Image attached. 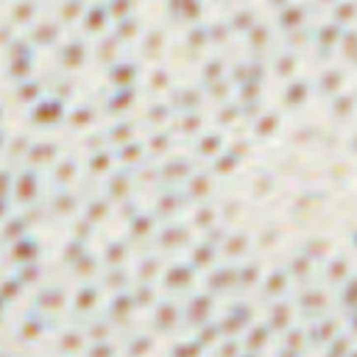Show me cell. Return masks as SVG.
<instances>
[{
  "label": "cell",
  "instance_id": "obj_10",
  "mask_svg": "<svg viewBox=\"0 0 357 357\" xmlns=\"http://www.w3.org/2000/svg\"><path fill=\"white\" fill-rule=\"evenodd\" d=\"M61 304H64V296H61L59 290H48L39 296V307H42L45 313H59Z\"/></svg>",
  "mask_w": 357,
  "mask_h": 357
},
{
  "label": "cell",
  "instance_id": "obj_4",
  "mask_svg": "<svg viewBox=\"0 0 357 357\" xmlns=\"http://www.w3.org/2000/svg\"><path fill=\"white\" fill-rule=\"evenodd\" d=\"M338 330H340L338 321H335V318H327V321L315 324L313 330H310V335H307V338L313 340V343H327L332 335H338Z\"/></svg>",
  "mask_w": 357,
  "mask_h": 357
},
{
  "label": "cell",
  "instance_id": "obj_36",
  "mask_svg": "<svg viewBox=\"0 0 357 357\" xmlns=\"http://www.w3.org/2000/svg\"><path fill=\"white\" fill-rule=\"evenodd\" d=\"M154 268H157L154 262H145V271H142V274H145V276H151V274H154Z\"/></svg>",
  "mask_w": 357,
  "mask_h": 357
},
{
  "label": "cell",
  "instance_id": "obj_22",
  "mask_svg": "<svg viewBox=\"0 0 357 357\" xmlns=\"http://www.w3.org/2000/svg\"><path fill=\"white\" fill-rule=\"evenodd\" d=\"M17 290H20V282H14V279H11V282H3V285H0V299H14Z\"/></svg>",
  "mask_w": 357,
  "mask_h": 357
},
{
  "label": "cell",
  "instance_id": "obj_1",
  "mask_svg": "<svg viewBox=\"0 0 357 357\" xmlns=\"http://www.w3.org/2000/svg\"><path fill=\"white\" fill-rule=\"evenodd\" d=\"M268 340H271V327L268 324H260V327H254L243 338V349L246 352H260V349L268 346Z\"/></svg>",
  "mask_w": 357,
  "mask_h": 357
},
{
  "label": "cell",
  "instance_id": "obj_11",
  "mask_svg": "<svg viewBox=\"0 0 357 357\" xmlns=\"http://www.w3.org/2000/svg\"><path fill=\"white\" fill-rule=\"evenodd\" d=\"M95 302H98V290L84 288V290H79V296H76V310H79V313H87V310L95 307Z\"/></svg>",
  "mask_w": 357,
  "mask_h": 357
},
{
  "label": "cell",
  "instance_id": "obj_37",
  "mask_svg": "<svg viewBox=\"0 0 357 357\" xmlns=\"http://www.w3.org/2000/svg\"><path fill=\"white\" fill-rule=\"evenodd\" d=\"M0 315H3V299H0Z\"/></svg>",
  "mask_w": 357,
  "mask_h": 357
},
{
  "label": "cell",
  "instance_id": "obj_23",
  "mask_svg": "<svg viewBox=\"0 0 357 357\" xmlns=\"http://www.w3.org/2000/svg\"><path fill=\"white\" fill-rule=\"evenodd\" d=\"M282 288H285V276H282V274H276V276H271L268 282H265V293H279Z\"/></svg>",
  "mask_w": 357,
  "mask_h": 357
},
{
  "label": "cell",
  "instance_id": "obj_14",
  "mask_svg": "<svg viewBox=\"0 0 357 357\" xmlns=\"http://www.w3.org/2000/svg\"><path fill=\"white\" fill-rule=\"evenodd\" d=\"M154 349V340H151V335H137V338H131L129 343V355H145V352H151Z\"/></svg>",
  "mask_w": 357,
  "mask_h": 357
},
{
  "label": "cell",
  "instance_id": "obj_30",
  "mask_svg": "<svg viewBox=\"0 0 357 357\" xmlns=\"http://www.w3.org/2000/svg\"><path fill=\"white\" fill-rule=\"evenodd\" d=\"M79 56H81L79 48H70V51H67V61H79Z\"/></svg>",
  "mask_w": 357,
  "mask_h": 357
},
{
  "label": "cell",
  "instance_id": "obj_32",
  "mask_svg": "<svg viewBox=\"0 0 357 357\" xmlns=\"http://www.w3.org/2000/svg\"><path fill=\"white\" fill-rule=\"evenodd\" d=\"M293 268H296L299 274H304V271H307V262L304 260H296V262H293Z\"/></svg>",
  "mask_w": 357,
  "mask_h": 357
},
{
  "label": "cell",
  "instance_id": "obj_6",
  "mask_svg": "<svg viewBox=\"0 0 357 357\" xmlns=\"http://www.w3.org/2000/svg\"><path fill=\"white\" fill-rule=\"evenodd\" d=\"M176 321H179V310L173 304H162L157 310V315H154V324H157L159 330H170Z\"/></svg>",
  "mask_w": 357,
  "mask_h": 357
},
{
  "label": "cell",
  "instance_id": "obj_2",
  "mask_svg": "<svg viewBox=\"0 0 357 357\" xmlns=\"http://www.w3.org/2000/svg\"><path fill=\"white\" fill-rule=\"evenodd\" d=\"M209 310H212V299H209V296L192 299L190 307H187V321H190V324H204L209 318Z\"/></svg>",
  "mask_w": 357,
  "mask_h": 357
},
{
  "label": "cell",
  "instance_id": "obj_3",
  "mask_svg": "<svg viewBox=\"0 0 357 357\" xmlns=\"http://www.w3.org/2000/svg\"><path fill=\"white\" fill-rule=\"evenodd\" d=\"M42 330H45L42 318H39V315H28L26 321L20 324L17 338L26 340V343H31V340H39V338H42Z\"/></svg>",
  "mask_w": 357,
  "mask_h": 357
},
{
  "label": "cell",
  "instance_id": "obj_31",
  "mask_svg": "<svg viewBox=\"0 0 357 357\" xmlns=\"http://www.w3.org/2000/svg\"><path fill=\"white\" fill-rule=\"evenodd\" d=\"M195 260H198V262H207V260H209V251H207V248H201V251H195Z\"/></svg>",
  "mask_w": 357,
  "mask_h": 357
},
{
  "label": "cell",
  "instance_id": "obj_21",
  "mask_svg": "<svg viewBox=\"0 0 357 357\" xmlns=\"http://www.w3.org/2000/svg\"><path fill=\"white\" fill-rule=\"evenodd\" d=\"M232 315H235L237 321H240V324L246 327V324L251 321V307H248V304H237L235 310H232Z\"/></svg>",
  "mask_w": 357,
  "mask_h": 357
},
{
  "label": "cell",
  "instance_id": "obj_27",
  "mask_svg": "<svg viewBox=\"0 0 357 357\" xmlns=\"http://www.w3.org/2000/svg\"><path fill=\"white\" fill-rule=\"evenodd\" d=\"M343 302H346V307L355 304V285H346V293H343Z\"/></svg>",
  "mask_w": 357,
  "mask_h": 357
},
{
  "label": "cell",
  "instance_id": "obj_17",
  "mask_svg": "<svg viewBox=\"0 0 357 357\" xmlns=\"http://www.w3.org/2000/svg\"><path fill=\"white\" fill-rule=\"evenodd\" d=\"M302 304L310 310V313H318L324 304H327V299H324V293H318V290H313V293H304V299H302Z\"/></svg>",
  "mask_w": 357,
  "mask_h": 357
},
{
  "label": "cell",
  "instance_id": "obj_18",
  "mask_svg": "<svg viewBox=\"0 0 357 357\" xmlns=\"http://www.w3.org/2000/svg\"><path fill=\"white\" fill-rule=\"evenodd\" d=\"M226 340H220V346H218V355H237L240 349H243V343L235 338V335H223Z\"/></svg>",
  "mask_w": 357,
  "mask_h": 357
},
{
  "label": "cell",
  "instance_id": "obj_15",
  "mask_svg": "<svg viewBox=\"0 0 357 357\" xmlns=\"http://www.w3.org/2000/svg\"><path fill=\"white\" fill-rule=\"evenodd\" d=\"M218 332H220V330H218V327H215V324H204V327H201V330H198V335H195V340H198L201 346L207 349L209 343H215V340L220 338Z\"/></svg>",
  "mask_w": 357,
  "mask_h": 357
},
{
  "label": "cell",
  "instance_id": "obj_25",
  "mask_svg": "<svg viewBox=\"0 0 357 357\" xmlns=\"http://www.w3.org/2000/svg\"><path fill=\"white\" fill-rule=\"evenodd\" d=\"M134 302H139V304H148L151 302V288H139V293H137V299Z\"/></svg>",
  "mask_w": 357,
  "mask_h": 357
},
{
  "label": "cell",
  "instance_id": "obj_7",
  "mask_svg": "<svg viewBox=\"0 0 357 357\" xmlns=\"http://www.w3.org/2000/svg\"><path fill=\"white\" fill-rule=\"evenodd\" d=\"M56 349L59 352H81L84 349V335H79V332H64V335H59Z\"/></svg>",
  "mask_w": 357,
  "mask_h": 357
},
{
  "label": "cell",
  "instance_id": "obj_5",
  "mask_svg": "<svg viewBox=\"0 0 357 357\" xmlns=\"http://www.w3.org/2000/svg\"><path fill=\"white\" fill-rule=\"evenodd\" d=\"M355 349V340H352V335H332L330 340H327V355H332V357H343V355H349Z\"/></svg>",
  "mask_w": 357,
  "mask_h": 357
},
{
  "label": "cell",
  "instance_id": "obj_35",
  "mask_svg": "<svg viewBox=\"0 0 357 357\" xmlns=\"http://www.w3.org/2000/svg\"><path fill=\"white\" fill-rule=\"evenodd\" d=\"M109 260H120V248H109Z\"/></svg>",
  "mask_w": 357,
  "mask_h": 357
},
{
  "label": "cell",
  "instance_id": "obj_12",
  "mask_svg": "<svg viewBox=\"0 0 357 357\" xmlns=\"http://www.w3.org/2000/svg\"><path fill=\"white\" fill-rule=\"evenodd\" d=\"M131 310H134V299L131 296H117L112 302V307H109V313H112L114 318H126Z\"/></svg>",
  "mask_w": 357,
  "mask_h": 357
},
{
  "label": "cell",
  "instance_id": "obj_28",
  "mask_svg": "<svg viewBox=\"0 0 357 357\" xmlns=\"http://www.w3.org/2000/svg\"><path fill=\"white\" fill-rule=\"evenodd\" d=\"M34 251L31 248V243H20V248H17V257H28V254Z\"/></svg>",
  "mask_w": 357,
  "mask_h": 357
},
{
  "label": "cell",
  "instance_id": "obj_16",
  "mask_svg": "<svg viewBox=\"0 0 357 357\" xmlns=\"http://www.w3.org/2000/svg\"><path fill=\"white\" fill-rule=\"evenodd\" d=\"M87 352H89V357H101V355H114V352H117V346H114V343H109V340H92Z\"/></svg>",
  "mask_w": 357,
  "mask_h": 357
},
{
  "label": "cell",
  "instance_id": "obj_9",
  "mask_svg": "<svg viewBox=\"0 0 357 357\" xmlns=\"http://www.w3.org/2000/svg\"><path fill=\"white\" fill-rule=\"evenodd\" d=\"M201 352H204V346H201L195 338L192 340H179V343L170 346V355H176V357H192V355H201Z\"/></svg>",
  "mask_w": 357,
  "mask_h": 357
},
{
  "label": "cell",
  "instance_id": "obj_13",
  "mask_svg": "<svg viewBox=\"0 0 357 357\" xmlns=\"http://www.w3.org/2000/svg\"><path fill=\"white\" fill-rule=\"evenodd\" d=\"M288 324H290V304H276L274 315H271V327L274 330H285Z\"/></svg>",
  "mask_w": 357,
  "mask_h": 357
},
{
  "label": "cell",
  "instance_id": "obj_20",
  "mask_svg": "<svg viewBox=\"0 0 357 357\" xmlns=\"http://www.w3.org/2000/svg\"><path fill=\"white\" fill-rule=\"evenodd\" d=\"M89 340H106L109 338V324H95V327H89V335H84Z\"/></svg>",
  "mask_w": 357,
  "mask_h": 357
},
{
  "label": "cell",
  "instance_id": "obj_33",
  "mask_svg": "<svg viewBox=\"0 0 357 357\" xmlns=\"http://www.w3.org/2000/svg\"><path fill=\"white\" fill-rule=\"evenodd\" d=\"M79 271H81V274H87V271H92V260H89V262L84 260V262H81V268H79Z\"/></svg>",
  "mask_w": 357,
  "mask_h": 357
},
{
  "label": "cell",
  "instance_id": "obj_29",
  "mask_svg": "<svg viewBox=\"0 0 357 357\" xmlns=\"http://www.w3.org/2000/svg\"><path fill=\"white\" fill-rule=\"evenodd\" d=\"M254 276H257V271H254V268L243 271V282H246V285H251V282H254Z\"/></svg>",
  "mask_w": 357,
  "mask_h": 357
},
{
  "label": "cell",
  "instance_id": "obj_34",
  "mask_svg": "<svg viewBox=\"0 0 357 357\" xmlns=\"http://www.w3.org/2000/svg\"><path fill=\"white\" fill-rule=\"evenodd\" d=\"M36 276V271H34V265H28V271L23 274V279H34Z\"/></svg>",
  "mask_w": 357,
  "mask_h": 357
},
{
  "label": "cell",
  "instance_id": "obj_24",
  "mask_svg": "<svg viewBox=\"0 0 357 357\" xmlns=\"http://www.w3.org/2000/svg\"><path fill=\"white\" fill-rule=\"evenodd\" d=\"M226 285H232V274H218V276L212 279V288H226Z\"/></svg>",
  "mask_w": 357,
  "mask_h": 357
},
{
  "label": "cell",
  "instance_id": "obj_8",
  "mask_svg": "<svg viewBox=\"0 0 357 357\" xmlns=\"http://www.w3.org/2000/svg\"><path fill=\"white\" fill-rule=\"evenodd\" d=\"M304 340L307 335H302L299 330H290L285 335V346H282V355H299L302 349H304Z\"/></svg>",
  "mask_w": 357,
  "mask_h": 357
},
{
  "label": "cell",
  "instance_id": "obj_19",
  "mask_svg": "<svg viewBox=\"0 0 357 357\" xmlns=\"http://www.w3.org/2000/svg\"><path fill=\"white\" fill-rule=\"evenodd\" d=\"M187 282H190V271L187 268H173L170 271V276H167V285H179V288H182V285H187Z\"/></svg>",
  "mask_w": 357,
  "mask_h": 357
},
{
  "label": "cell",
  "instance_id": "obj_26",
  "mask_svg": "<svg viewBox=\"0 0 357 357\" xmlns=\"http://www.w3.org/2000/svg\"><path fill=\"white\" fill-rule=\"evenodd\" d=\"M343 271H346V265H343V262H335V265H332V271H330V276L332 279H340V276H343Z\"/></svg>",
  "mask_w": 357,
  "mask_h": 357
}]
</instances>
